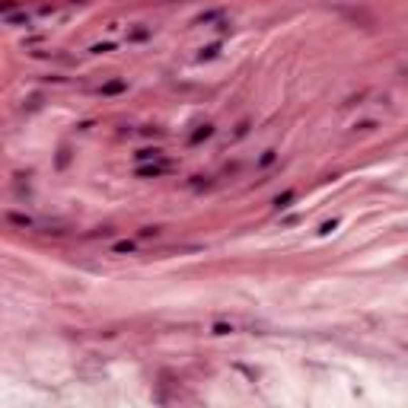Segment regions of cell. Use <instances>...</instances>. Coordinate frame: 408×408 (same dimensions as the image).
<instances>
[{"label": "cell", "instance_id": "obj_15", "mask_svg": "<svg viewBox=\"0 0 408 408\" xmlns=\"http://www.w3.org/2000/svg\"><path fill=\"white\" fill-rule=\"evenodd\" d=\"M335 227H338V220H329V223H322V227H319V233H322V236H329Z\"/></svg>", "mask_w": 408, "mask_h": 408}, {"label": "cell", "instance_id": "obj_2", "mask_svg": "<svg viewBox=\"0 0 408 408\" xmlns=\"http://www.w3.org/2000/svg\"><path fill=\"white\" fill-rule=\"evenodd\" d=\"M125 89H128V80L125 77H115V80H109V83H102L99 93L102 96H118V93H125Z\"/></svg>", "mask_w": 408, "mask_h": 408}, {"label": "cell", "instance_id": "obj_8", "mask_svg": "<svg viewBox=\"0 0 408 408\" xmlns=\"http://www.w3.org/2000/svg\"><path fill=\"white\" fill-rule=\"evenodd\" d=\"M220 16H223V10H211V13H201L195 23H198V26H211L214 19H220Z\"/></svg>", "mask_w": 408, "mask_h": 408}, {"label": "cell", "instance_id": "obj_1", "mask_svg": "<svg viewBox=\"0 0 408 408\" xmlns=\"http://www.w3.org/2000/svg\"><path fill=\"white\" fill-rule=\"evenodd\" d=\"M169 172V163H163V160H157V163H140L137 166V176L140 179H160V176H166Z\"/></svg>", "mask_w": 408, "mask_h": 408}, {"label": "cell", "instance_id": "obj_3", "mask_svg": "<svg viewBox=\"0 0 408 408\" xmlns=\"http://www.w3.org/2000/svg\"><path fill=\"white\" fill-rule=\"evenodd\" d=\"M7 220L13 223V227H23V230H35V227H38V220H35V217H29V214H16V211H10V214H7Z\"/></svg>", "mask_w": 408, "mask_h": 408}, {"label": "cell", "instance_id": "obj_5", "mask_svg": "<svg viewBox=\"0 0 408 408\" xmlns=\"http://www.w3.org/2000/svg\"><path fill=\"white\" fill-rule=\"evenodd\" d=\"M150 35H153L150 26H137V29H131V32H128V42H147Z\"/></svg>", "mask_w": 408, "mask_h": 408}, {"label": "cell", "instance_id": "obj_13", "mask_svg": "<svg viewBox=\"0 0 408 408\" xmlns=\"http://www.w3.org/2000/svg\"><path fill=\"white\" fill-rule=\"evenodd\" d=\"M150 236H160V227H144L140 230V239H150Z\"/></svg>", "mask_w": 408, "mask_h": 408}, {"label": "cell", "instance_id": "obj_12", "mask_svg": "<svg viewBox=\"0 0 408 408\" xmlns=\"http://www.w3.org/2000/svg\"><path fill=\"white\" fill-rule=\"evenodd\" d=\"M211 332H214V335H230V332H236V329H233V325H227V322H214Z\"/></svg>", "mask_w": 408, "mask_h": 408}, {"label": "cell", "instance_id": "obj_16", "mask_svg": "<svg viewBox=\"0 0 408 408\" xmlns=\"http://www.w3.org/2000/svg\"><path fill=\"white\" fill-rule=\"evenodd\" d=\"M89 51H93V55H102V51H112V42H106V45H93Z\"/></svg>", "mask_w": 408, "mask_h": 408}, {"label": "cell", "instance_id": "obj_4", "mask_svg": "<svg viewBox=\"0 0 408 408\" xmlns=\"http://www.w3.org/2000/svg\"><path fill=\"white\" fill-rule=\"evenodd\" d=\"M134 157H137V163H157V160H163V150L160 147H144V150H137Z\"/></svg>", "mask_w": 408, "mask_h": 408}, {"label": "cell", "instance_id": "obj_7", "mask_svg": "<svg viewBox=\"0 0 408 408\" xmlns=\"http://www.w3.org/2000/svg\"><path fill=\"white\" fill-rule=\"evenodd\" d=\"M4 23L7 26H29V16L26 13H4Z\"/></svg>", "mask_w": 408, "mask_h": 408}, {"label": "cell", "instance_id": "obj_10", "mask_svg": "<svg viewBox=\"0 0 408 408\" xmlns=\"http://www.w3.org/2000/svg\"><path fill=\"white\" fill-rule=\"evenodd\" d=\"M293 198H297V195H293V191H284V195H278V198H274L271 204H274V208H278V211H281V208H287V204H290Z\"/></svg>", "mask_w": 408, "mask_h": 408}, {"label": "cell", "instance_id": "obj_11", "mask_svg": "<svg viewBox=\"0 0 408 408\" xmlns=\"http://www.w3.org/2000/svg\"><path fill=\"white\" fill-rule=\"evenodd\" d=\"M134 249H137V242H131V239H128V242H115V246H112V252H118V255L134 252Z\"/></svg>", "mask_w": 408, "mask_h": 408}, {"label": "cell", "instance_id": "obj_14", "mask_svg": "<svg viewBox=\"0 0 408 408\" xmlns=\"http://www.w3.org/2000/svg\"><path fill=\"white\" fill-rule=\"evenodd\" d=\"M217 51H220V45H211V48H201V55H198V58H201V61H204V58H214V55H217Z\"/></svg>", "mask_w": 408, "mask_h": 408}, {"label": "cell", "instance_id": "obj_6", "mask_svg": "<svg viewBox=\"0 0 408 408\" xmlns=\"http://www.w3.org/2000/svg\"><path fill=\"white\" fill-rule=\"evenodd\" d=\"M211 134H214V125H201V128L195 131V134L188 137V144H201V140H208Z\"/></svg>", "mask_w": 408, "mask_h": 408}, {"label": "cell", "instance_id": "obj_17", "mask_svg": "<svg viewBox=\"0 0 408 408\" xmlns=\"http://www.w3.org/2000/svg\"><path fill=\"white\" fill-rule=\"evenodd\" d=\"M357 131H373L376 128V121H361V125H354Z\"/></svg>", "mask_w": 408, "mask_h": 408}, {"label": "cell", "instance_id": "obj_9", "mask_svg": "<svg viewBox=\"0 0 408 408\" xmlns=\"http://www.w3.org/2000/svg\"><path fill=\"white\" fill-rule=\"evenodd\" d=\"M271 163H278V150H265V153H262V160H259V166H262V169H268Z\"/></svg>", "mask_w": 408, "mask_h": 408}]
</instances>
